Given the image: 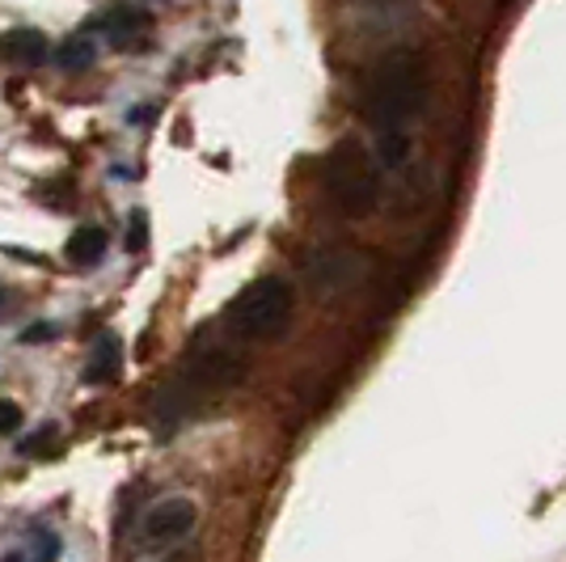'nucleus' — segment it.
I'll return each instance as SVG.
<instances>
[{"instance_id": "nucleus-5", "label": "nucleus", "mask_w": 566, "mask_h": 562, "mask_svg": "<svg viewBox=\"0 0 566 562\" xmlns=\"http://www.w3.org/2000/svg\"><path fill=\"white\" fill-rule=\"evenodd\" d=\"M48 34L43 30H30V25H18L9 34H0V60L9 64H22V69H34L39 60H48Z\"/></svg>"}, {"instance_id": "nucleus-8", "label": "nucleus", "mask_w": 566, "mask_h": 562, "mask_svg": "<svg viewBox=\"0 0 566 562\" xmlns=\"http://www.w3.org/2000/svg\"><path fill=\"white\" fill-rule=\"evenodd\" d=\"M118 368H123L118 339H115V334H97L94 355H90V368H85V376H90V381H115Z\"/></svg>"}, {"instance_id": "nucleus-1", "label": "nucleus", "mask_w": 566, "mask_h": 562, "mask_svg": "<svg viewBox=\"0 0 566 562\" xmlns=\"http://www.w3.org/2000/svg\"><path fill=\"white\" fill-rule=\"evenodd\" d=\"M427 64L419 51H389L359 90V111L377 136H406V123L427 106Z\"/></svg>"}, {"instance_id": "nucleus-3", "label": "nucleus", "mask_w": 566, "mask_h": 562, "mask_svg": "<svg viewBox=\"0 0 566 562\" xmlns=\"http://www.w3.org/2000/svg\"><path fill=\"white\" fill-rule=\"evenodd\" d=\"M292 309H296V296H292V283L283 275H262V280L245 283L237 292V301L229 305V326L233 334L250 339V343H266L287 330L292 322Z\"/></svg>"}, {"instance_id": "nucleus-11", "label": "nucleus", "mask_w": 566, "mask_h": 562, "mask_svg": "<svg viewBox=\"0 0 566 562\" xmlns=\"http://www.w3.org/2000/svg\"><path fill=\"white\" fill-rule=\"evenodd\" d=\"M22 427V406L9 398H0V431L9 436V431H18Z\"/></svg>"}, {"instance_id": "nucleus-6", "label": "nucleus", "mask_w": 566, "mask_h": 562, "mask_svg": "<svg viewBox=\"0 0 566 562\" xmlns=\"http://www.w3.org/2000/svg\"><path fill=\"white\" fill-rule=\"evenodd\" d=\"M97 25L106 30V43L111 48H136V39L153 25V18L144 9H106L97 18Z\"/></svg>"}, {"instance_id": "nucleus-14", "label": "nucleus", "mask_w": 566, "mask_h": 562, "mask_svg": "<svg viewBox=\"0 0 566 562\" xmlns=\"http://www.w3.org/2000/svg\"><path fill=\"white\" fill-rule=\"evenodd\" d=\"M0 562H25V559H22V554H4Z\"/></svg>"}, {"instance_id": "nucleus-10", "label": "nucleus", "mask_w": 566, "mask_h": 562, "mask_svg": "<svg viewBox=\"0 0 566 562\" xmlns=\"http://www.w3.org/2000/svg\"><path fill=\"white\" fill-rule=\"evenodd\" d=\"M60 559V541L51 538V533H39L34 545H30V562H55Z\"/></svg>"}, {"instance_id": "nucleus-7", "label": "nucleus", "mask_w": 566, "mask_h": 562, "mask_svg": "<svg viewBox=\"0 0 566 562\" xmlns=\"http://www.w3.org/2000/svg\"><path fill=\"white\" fill-rule=\"evenodd\" d=\"M102 254H106V229H97V225H81L64 246V258L72 267H94L102 262Z\"/></svg>"}, {"instance_id": "nucleus-13", "label": "nucleus", "mask_w": 566, "mask_h": 562, "mask_svg": "<svg viewBox=\"0 0 566 562\" xmlns=\"http://www.w3.org/2000/svg\"><path fill=\"white\" fill-rule=\"evenodd\" d=\"M127 250H144V216H132V237H127Z\"/></svg>"}, {"instance_id": "nucleus-4", "label": "nucleus", "mask_w": 566, "mask_h": 562, "mask_svg": "<svg viewBox=\"0 0 566 562\" xmlns=\"http://www.w3.org/2000/svg\"><path fill=\"white\" fill-rule=\"evenodd\" d=\"M199 524V508L187 495H169V499H157L140 520V545L148 550H161V545H174V541L190 538V529Z\"/></svg>"}, {"instance_id": "nucleus-2", "label": "nucleus", "mask_w": 566, "mask_h": 562, "mask_svg": "<svg viewBox=\"0 0 566 562\" xmlns=\"http://www.w3.org/2000/svg\"><path fill=\"white\" fill-rule=\"evenodd\" d=\"M322 178H326V195H331V204L343 211V216L364 220V216H373V211H377L380 165L359 140L334 144L326 165H322Z\"/></svg>"}, {"instance_id": "nucleus-9", "label": "nucleus", "mask_w": 566, "mask_h": 562, "mask_svg": "<svg viewBox=\"0 0 566 562\" xmlns=\"http://www.w3.org/2000/svg\"><path fill=\"white\" fill-rule=\"evenodd\" d=\"M97 60V43L90 34H69V43L55 51V64L60 72H90Z\"/></svg>"}, {"instance_id": "nucleus-16", "label": "nucleus", "mask_w": 566, "mask_h": 562, "mask_svg": "<svg viewBox=\"0 0 566 562\" xmlns=\"http://www.w3.org/2000/svg\"><path fill=\"white\" fill-rule=\"evenodd\" d=\"M4 301H9V296H4V292H0V305H4Z\"/></svg>"}, {"instance_id": "nucleus-12", "label": "nucleus", "mask_w": 566, "mask_h": 562, "mask_svg": "<svg viewBox=\"0 0 566 562\" xmlns=\"http://www.w3.org/2000/svg\"><path fill=\"white\" fill-rule=\"evenodd\" d=\"M55 330H60L55 322H34V326L22 330V343H25V347H34V343H48Z\"/></svg>"}, {"instance_id": "nucleus-15", "label": "nucleus", "mask_w": 566, "mask_h": 562, "mask_svg": "<svg viewBox=\"0 0 566 562\" xmlns=\"http://www.w3.org/2000/svg\"><path fill=\"white\" fill-rule=\"evenodd\" d=\"M166 562H187V559H182V554H178V559H166Z\"/></svg>"}]
</instances>
